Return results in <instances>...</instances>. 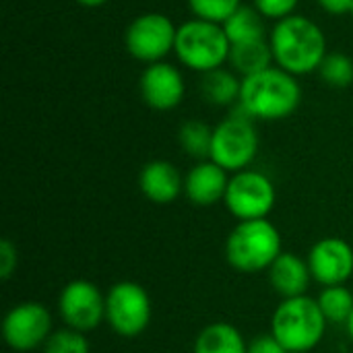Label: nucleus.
<instances>
[{"instance_id": "obj_16", "label": "nucleus", "mask_w": 353, "mask_h": 353, "mask_svg": "<svg viewBox=\"0 0 353 353\" xmlns=\"http://www.w3.org/2000/svg\"><path fill=\"white\" fill-rule=\"evenodd\" d=\"M267 273H269V283L273 292L281 296V300L308 296L310 283L314 281L308 261L285 250L275 259V263L269 267Z\"/></svg>"}, {"instance_id": "obj_9", "label": "nucleus", "mask_w": 353, "mask_h": 353, "mask_svg": "<svg viewBox=\"0 0 353 353\" xmlns=\"http://www.w3.org/2000/svg\"><path fill=\"white\" fill-rule=\"evenodd\" d=\"M178 27L163 12H141L124 31L126 52L145 64L161 62L176 46Z\"/></svg>"}, {"instance_id": "obj_29", "label": "nucleus", "mask_w": 353, "mask_h": 353, "mask_svg": "<svg viewBox=\"0 0 353 353\" xmlns=\"http://www.w3.org/2000/svg\"><path fill=\"white\" fill-rule=\"evenodd\" d=\"M319 2V6L325 10V12H329V14H335V17H339V14H350V8H352L353 0H316Z\"/></svg>"}, {"instance_id": "obj_32", "label": "nucleus", "mask_w": 353, "mask_h": 353, "mask_svg": "<svg viewBox=\"0 0 353 353\" xmlns=\"http://www.w3.org/2000/svg\"><path fill=\"white\" fill-rule=\"evenodd\" d=\"M350 14H352V17H353V4H352V8H350Z\"/></svg>"}, {"instance_id": "obj_7", "label": "nucleus", "mask_w": 353, "mask_h": 353, "mask_svg": "<svg viewBox=\"0 0 353 353\" xmlns=\"http://www.w3.org/2000/svg\"><path fill=\"white\" fill-rule=\"evenodd\" d=\"M153 306L147 290L137 281H118L105 294V323L124 339L143 335L151 323Z\"/></svg>"}, {"instance_id": "obj_6", "label": "nucleus", "mask_w": 353, "mask_h": 353, "mask_svg": "<svg viewBox=\"0 0 353 353\" xmlns=\"http://www.w3.org/2000/svg\"><path fill=\"white\" fill-rule=\"evenodd\" d=\"M259 153V132L244 112L228 116L213 128L211 161L221 165L225 172L248 170Z\"/></svg>"}, {"instance_id": "obj_31", "label": "nucleus", "mask_w": 353, "mask_h": 353, "mask_svg": "<svg viewBox=\"0 0 353 353\" xmlns=\"http://www.w3.org/2000/svg\"><path fill=\"white\" fill-rule=\"evenodd\" d=\"M345 329H347L350 341H352V343H353V312H352V316H350V321H347V325H345Z\"/></svg>"}, {"instance_id": "obj_28", "label": "nucleus", "mask_w": 353, "mask_h": 353, "mask_svg": "<svg viewBox=\"0 0 353 353\" xmlns=\"http://www.w3.org/2000/svg\"><path fill=\"white\" fill-rule=\"evenodd\" d=\"M248 353H288L281 345L279 341L267 333V335H256L250 343H248Z\"/></svg>"}, {"instance_id": "obj_2", "label": "nucleus", "mask_w": 353, "mask_h": 353, "mask_svg": "<svg viewBox=\"0 0 353 353\" xmlns=\"http://www.w3.org/2000/svg\"><path fill=\"white\" fill-rule=\"evenodd\" d=\"M302 101L298 79L279 66L242 79L240 110L252 120H283L290 118Z\"/></svg>"}, {"instance_id": "obj_30", "label": "nucleus", "mask_w": 353, "mask_h": 353, "mask_svg": "<svg viewBox=\"0 0 353 353\" xmlns=\"http://www.w3.org/2000/svg\"><path fill=\"white\" fill-rule=\"evenodd\" d=\"M74 2H79L81 6H87V8H97V6L108 4L110 0H74Z\"/></svg>"}, {"instance_id": "obj_1", "label": "nucleus", "mask_w": 353, "mask_h": 353, "mask_svg": "<svg viewBox=\"0 0 353 353\" xmlns=\"http://www.w3.org/2000/svg\"><path fill=\"white\" fill-rule=\"evenodd\" d=\"M275 66L294 77L321 68L327 52V37L319 23L304 14H292L275 23L269 33Z\"/></svg>"}, {"instance_id": "obj_26", "label": "nucleus", "mask_w": 353, "mask_h": 353, "mask_svg": "<svg viewBox=\"0 0 353 353\" xmlns=\"http://www.w3.org/2000/svg\"><path fill=\"white\" fill-rule=\"evenodd\" d=\"M252 2H254V8L265 19L281 21L285 17L296 14V8H298L300 0H252Z\"/></svg>"}, {"instance_id": "obj_27", "label": "nucleus", "mask_w": 353, "mask_h": 353, "mask_svg": "<svg viewBox=\"0 0 353 353\" xmlns=\"http://www.w3.org/2000/svg\"><path fill=\"white\" fill-rule=\"evenodd\" d=\"M17 265H19L17 246L8 238H4L0 242V277H2V281H8L14 275Z\"/></svg>"}, {"instance_id": "obj_10", "label": "nucleus", "mask_w": 353, "mask_h": 353, "mask_svg": "<svg viewBox=\"0 0 353 353\" xmlns=\"http://www.w3.org/2000/svg\"><path fill=\"white\" fill-rule=\"evenodd\" d=\"M54 333V319L41 302H21L12 306L2 321L4 343L19 353L43 347Z\"/></svg>"}, {"instance_id": "obj_11", "label": "nucleus", "mask_w": 353, "mask_h": 353, "mask_svg": "<svg viewBox=\"0 0 353 353\" xmlns=\"http://www.w3.org/2000/svg\"><path fill=\"white\" fill-rule=\"evenodd\" d=\"M58 314L64 327L89 333L105 323V294L87 279L68 281L58 296Z\"/></svg>"}, {"instance_id": "obj_12", "label": "nucleus", "mask_w": 353, "mask_h": 353, "mask_svg": "<svg viewBox=\"0 0 353 353\" xmlns=\"http://www.w3.org/2000/svg\"><path fill=\"white\" fill-rule=\"evenodd\" d=\"M308 267L312 279L323 288L345 285L353 277V248L343 238H321L308 250Z\"/></svg>"}, {"instance_id": "obj_4", "label": "nucleus", "mask_w": 353, "mask_h": 353, "mask_svg": "<svg viewBox=\"0 0 353 353\" xmlns=\"http://www.w3.org/2000/svg\"><path fill=\"white\" fill-rule=\"evenodd\" d=\"M327 319L316 298L300 296L281 300L271 316V335L288 353H308L316 350L327 333Z\"/></svg>"}, {"instance_id": "obj_13", "label": "nucleus", "mask_w": 353, "mask_h": 353, "mask_svg": "<svg viewBox=\"0 0 353 353\" xmlns=\"http://www.w3.org/2000/svg\"><path fill=\"white\" fill-rule=\"evenodd\" d=\"M139 93L145 105L155 112L176 110L186 93L184 74L176 64H170L165 60L147 64L139 79Z\"/></svg>"}, {"instance_id": "obj_17", "label": "nucleus", "mask_w": 353, "mask_h": 353, "mask_svg": "<svg viewBox=\"0 0 353 353\" xmlns=\"http://www.w3.org/2000/svg\"><path fill=\"white\" fill-rule=\"evenodd\" d=\"M192 353H248V341L234 325L215 321L196 335Z\"/></svg>"}, {"instance_id": "obj_22", "label": "nucleus", "mask_w": 353, "mask_h": 353, "mask_svg": "<svg viewBox=\"0 0 353 353\" xmlns=\"http://www.w3.org/2000/svg\"><path fill=\"white\" fill-rule=\"evenodd\" d=\"M316 302L329 325H347L353 312V294L345 285L323 288Z\"/></svg>"}, {"instance_id": "obj_3", "label": "nucleus", "mask_w": 353, "mask_h": 353, "mask_svg": "<svg viewBox=\"0 0 353 353\" xmlns=\"http://www.w3.org/2000/svg\"><path fill=\"white\" fill-rule=\"evenodd\" d=\"M283 252V240L275 223L269 219L238 221L225 240L228 265L244 275L269 271Z\"/></svg>"}, {"instance_id": "obj_25", "label": "nucleus", "mask_w": 353, "mask_h": 353, "mask_svg": "<svg viewBox=\"0 0 353 353\" xmlns=\"http://www.w3.org/2000/svg\"><path fill=\"white\" fill-rule=\"evenodd\" d=\"M188 6L196 19L223 25L242 6V0H188Z\"/></svg>"}, {"instance_id": "obj_15", "label": "nucleus", "mask_w": 353, "mask_h": 353, "mask_svg": "<svg viewBox=\"0 0 353 353\" xmlns=\"http://www.w3.org/2000/svg\"><path fill=\"white\" fill-rule=\"evenodd\" d=\"M139 188L147 201L155 205H170L184 192V178L172 161L153 159L143 165L139 174Z\"/></svg>"}, {"instance_id": "obj_14", "label": "nucleus", "mask_w": 353, "mask_h": 353, "mask_svg": "<svg viewBox=\"0 0 353 353\" xmlns=\"http://www.w3.org/2000/svg\"><path fill=\"white\" fill-rule=\"evenodd\" d=\"M230 172L211 159L194 163L184 176V194L196 207H213L223 203L230 184Z\"/></svg>"}, {"instance_id": "obj_23", "label": "nucleus", "mask_w": 353, "mask_h": 353, "mask_svg": "<svg viewBox=\"0 0 353 353\" xmlns=\"http://www.w3.org/2000/svg\"><path fill=\"white\" fill-rule=\"evenodd\" d=\"M319 74L327 85L335 89H345L353 83V58L343 52H331L325 56Z\"/></svg>"}, {"instance_id": "obj_5", "label": "nucleus", "mask_w": 353, "mask_h": 353, "mask_svg": "<svg viewBox=\"0 0 353 353\" xmlns=\"http://www.w3.org/2000/svg\"><path fill=\"white\" fill-rule=\"evenodd\" d=\"M232 43L223 25L205 19H190L178 27L174 54L188 70L199 74L221 68L230 60Z\"/></svg>"}, {"instance_id": "obj_8", "label": "nucleus", "mask_w": 353, "mask_h": 353, "mask_svg": "<svg viewBox=\"0 0 353 353\" xmlns=\"http://www.w3.org/2000/svg\"><path fill=\"white\" fill-rule=\"evenodd\" d=\"M277 201L271 178L259 170H242L230 176L223 205L238 221L269 219Z\"/></svg>"}, {"instance_id": "obj_19", "label": "nucleus", "mask_w": 353, "mask_h": 353, "mask_svg": "<svg viewBox=\"0 0 353 353\" xmlns=\"http://www.w3.org/2000/svg\"><path fill=\"white\" fill-rule=\"evenodd\" d=\"M240 89H242V77L230 68H217L211 72H205L201 79V93L205 101L211 105H232L240 101Z\"/></svg>"}, {"instance_id": "obj_24", "label": "nucleus", "mask_w": 353, "mask_h": 353, "mask_svg": "<svg viewBox=\"0 0 353 353\" xmlns=\"http://www.w3.org/2000/svg\"><path fill=\"white\" fill-rule=\"evenodd\" d=\"M85 335L87 333L64 327L54 331L41 350L43 353H91V343Z\"/></svg>"}, {"instance_id": "obj_18", "label": "nucleus", "mask_w": 353, "mask_h": 353, "mask_svg": "<svg viewBox=\"0 0 353 353\" xmlns=\"http://www.w3.org/2000/svg\"><path fill=\"white\" fill-rule=\"evenodd\" d=\"M228 62H230L232 70L244 79V77H252L256 72L271 68L275 60H273V50H271L269 39H259V41H246V43L232 46Z\"/></svg>"}, {"instance_id": "obj_20", "label": "nucleus", "mask_w": 353, "mask_h": 353, "mask_svg": "<svg viewBox=\"0 0 353 353\" xmlns=\"http://www.w3.org/2000/svg\"><path fill=\"white\" fill-rule=\"evenodd\" d=\"M225 35L232 46L236 43H246V41H259V39H269L267 37V27H265V17L254 8L242 4L225 23H223Z\"/></svg>"}, {"instance_id": "obj_21", "label": "nucleus", "mask_w": 353, "mask_h": 353, "mask_svg": "<svg viewBox=\"0 0 353 353\" xmlns=\"http://www.w3.org/2000/svg\"><path fill=\"white\" fill-rule=\"evenodd\" d=\"M178 143L188 157L205 161L211 157L213 128L203 120H186L178 130Z\"/></svg>"}]
</instances>
